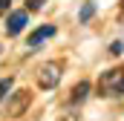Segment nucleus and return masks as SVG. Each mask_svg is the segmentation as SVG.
I'll return each mask as SVG.
<instances>
[{"instance_id": "obj_8", "label": "nucleus", "mask_w": 124, "mask_h": 121, "mask_svg": "<svg viewBox=\"0 0 124 121\" xmlns=\"http://www.w3.org/2000/svg\"><path fill=\"white\" fill-rule=\"evenodd\" d=\"M12 84H15V81H12V78H3V81H0V101H3V98H6V92L12 90Z\"/></svg>"}, {"instance_id": "obj_6", "label": "nucleus", "mask_w": 124, "mask_h": 121, "mask_svg": "<svg viewBox=\"0 0 124 121\" xmlns=\"http://www.w3.org/2000/svg\"><path fill=\"white\" fill-rule=\"evenodd\" d=\"M29 101V92H17V101L15 104H9V113H20V107Z\"/></svg>"}, {"instance_id": "obj_9", "label": "nucleus", "mask_w": 124, "mask_h": 121, "mask_svg": "<svg viewBox=\"0 0 124 121\" xmlns=\"http://www.w3.org/2000/svg\"><path fill=\"white\" fill-rule=\"evenodd\" d=\"M121 52H124V43H121V40H116V43L110 46V55H121Z\"/></svg>"}, {"instance_id": "obj_2", "label": "nucleus", "mask_w": 124, "mask_h": 121, "mask_svg": "<svg viewBox=\"0 0 124 121\" xmlns=\"http://www.w3.org/2000/svg\"><path fill=\"white\" fill-rule=\"evenodd\" d=\"M58 81H61V69H58L55 63H46V66L38 69V87H40V90H55Z\"/></svg>"}, {"instance_id": "obj_4", "label": "nucleus", "mask_w": 124, "mask_h": 121, "mask_svg": "<svg viewBox=\"0 0 124 121\" xmlns=\"http://www.w3.org/2000/svg\"><path fill=\"white\" fill-rule=\"evenodd\" d=\"M52 35H55V26H52V23H43V26H38V29L29 35V49L35 52V49H38L43 40H49Z\"/></svg>"}, {"instance_id": "obj_1", "label": "nucleus", "mask_w": 124, "mask_h": 121, "mask_svg": "<svg viewBox=\"0 0 124 121\" xmlns=\"http://www.w3.org/2000/svg\"><path fill=\"white\" fill-rule=\"evenodd\" d=\"M98 92L107 98H121L124 95V69H107L98 78Z\"/></svg>"}, {"instance_id": "obj_3", "label": "nucleus", "mask_w": 124, "mask_h": 121, "mask_svg": "<svg viewBox=\"0 0 124 121\" xmlns=\"http://www.w3.org/2000/svg\"><path fill=\"white\" fill-rule=\"evenodd\" d=\"M26 23H29V15L26 12H12L9 17H6V35H20V32L26 29Z\"/></svg>"}, {"instance_id": "obj_11", "label": "nucleus", "mask_w": 124, "mask_h": 121, "mask_svg": "<svg viewBox=\"0 0 124 121\" xmlns=\"http://www.w3.org/2000/svg\"><path fill=\"white\" fill-rule=\"evenodd\" d=\"M9 3H12V0H0V15H3V12H9Z\"/></svg>"}, {"instance_id": "obj_7", "label": "nucleus", "mask_w": 124, "mask_h": 121, "mask_svg": "<svg viewBox=\"0 0 124 121\" xmlns=\"http://www.w3.org/2000/svg\"><path fill=\"white\" fill-rule=\"evenodd\" d=\"M93 15H95V6H93V3H84V9L78 12V20H81V23H87Z\"/></svg>"}, {"instance_id": "obj_12", "label": "nucleus", "mask_w": 124, "mask_h": 121, "mask_svg": "<svg viewBox=\"0 0 124 121\" xmlns=\"http://www.w3.org/2000/svg\"><path fill=\"white\" fill-rule=\"evenodd\" d=\"M121 9H124V0H121Z\"/></svg>"}, {"instance_id": "obj_5", "label": "nucleus", "mask_w": 124, "mask_h": 121, "mask_svg": "<svg viewBox=\"0 0 124 121\" xmlns=\"http://www.w3.org/2000/svg\"><path fill=\"white\" fill-rule=\"evenodd\" d=\"M87 95H90V81H81V84H75V87H72L69 101H72V104H81V101H87Z\"/></svg>"}, {"instance_id": "obj_10", "label": "nucleus", "mask_w": 124, "mask_h": 121, "mask_svg": "<svg viewBox=\"0 0 124 121\" xmlns=\"http://www.w3.org/2000/svg\"><path fill=\"white\" fill-rule=\"evenodd\" d=\"M40 6H43V0H26V9H29V12H38Z\"/></svg>"}]
</instances>
